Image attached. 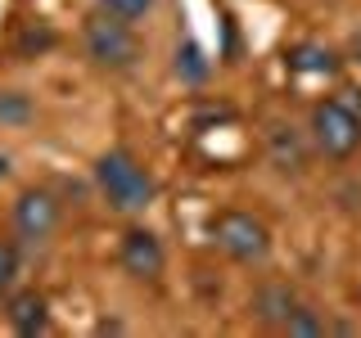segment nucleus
<instances>
[{"mask_svg": "<svg viewBox=\"0 0 361 338\" xmlns=\"http://www.w3.org/2000/svg\"><path fill=\"white\" fill-rule=\"evenodd\" d=\"M95 180L99 194L109 199L113 212H145L154 203V176L127 149H109L95 158Z\"/></svg>", "mask_w": 361, "mask_h": 338, "instance_id": "obj_1", "label": "nucleus"}, {"mask_svg": "<svg viewBox=\"0 0 361 338\" xmlns=\"http://www.w3.org/2000/svg\"><path fill=\"white\" fill-rule=\"evenodd\" d=\"M212 244L221 248L231 262L240 266H257L271 257V230L262 217H253V212H240V208H226L212 217Z\"/></svg>", "mask_w": 361, "mask_h": 338, "instance_id": "obj_2", "label": "nucleus"}, {"mask_svg": "<svg viewBox=\"0 0 361 338\" xmlns=\"http://www.w3.org/2000/svg\"><path fill=\"white\" fill-rule=\"evenodd\" d=\"M312 144L325 158H353L361 144V118H353L338 99H321L312 108Z\"/></svg>", "mask_w": 361, "mask_h": 338, "instance_id": "obj_3", "label": "nucleus"}, {"mask_svg": "<svg viewBox=\"0 0 361 338\" xmlns=\"http://www.w3.org/2000/svg\"><path fill=\"white\" fill-rule=\"evenodd\" d=\"M86 54L99 68H131L140 59V41H135V32L127 27V18L104 14L86 27Z\"/></svg>", "mask_w": 361, "mask_h": 338, "instance_id": "obj_4", "label": "nucleus"}, {"mask_svg": "<svg viewBox=\"0 0 361 338\" xmlns=\"http://www.w3.org/2000/svg\"><path fill=\"white\" fill-rule=\"evenodd\" d=\"M59 230V199L50 189H23L14 199V234L23 244H45Z\"/></svg>", "mask_w": 361, "mask_h": 338, "instance_id": "obj_5", "label": "nucleus"}, {"mask_svg": "<svg viewBox=\"0 0 361 338\" xmlns=\"http://www.w3.org/2000/svg\"><path fill=\"white\" fill-rule=\"evenodd\" d=\"M118 262H122V270H127V275H135V280H158V275H163V266H167V253H163V244H158L154 230L131 225V230L122 234Z\"/></svg>", "mask_w": 361, "mask_h": 338, "instance_id": "obj_6", "label": "nucleus"}, {"mask_svg": "<svg viewBox=\"0 0 361 338\" xmlns=\"http://www.w3.org/2000/svg\"><path fill=\"white\" fill-rule=\"evenodd\" d=\"M5 315H9V325H14V334L23 338H37L50 330V302H45V293L37 289H18L14 298L5 302Z\"/></svg>", "mask_w": 361, "mask_h": 338, "instance_id": "obj_7", "label": "nucleus"}, {"mask_svg": "<svg viewBox=\"0 0 361 338\" xmlns=\"http://www.w3.org/2000/svg\"><path fill=\"white\" fill-rule=\"evenodd\" d=\"M293 307H298V298H293L289 284H262L253 298V315L262 325H280V330H285V320L293 315Z\"/></svg>", "mask_w": 361, "mask_h": 338, "instance_id": "obj_8", "label": "nucleus"}, {"mask_svg": "<svg viewBox=\"0 0 361 338\" xmlns=\"http://www.w3.org/2000/svg\"><path fill=\"white\" fill-rule=\"evenodd\" d=\"M289 68H293V73L334 77V73H338V54L325 50V45H316V41H307V45H293V50H289Z\"/></svg>", "mask_w": 361, "mask_h": 338, "instance_id": "obj_9", "label": "nucleus"}, {"mask_svg": "<svg viewBox=\"0 0 361 338\" xmlns=\"http://www.w3.org/2000/svg\"><path fill=\"white\" fill-rule=\"evenodd\" d=\"M176 73L185 77V82H203V77H208V59H203V50L195 41H185L176 50Z\"/></svg>", "mask_w": 361, "mask_h": 338, "instance_id": "obj_10", "label": "nucleus"}, {"mask_svg": "<svg viewBox=\"0 0 361 338\" xmlns=\"http://www.w3.org/2000/svg\"><path fill=\"white\" fill-rule=\"evenodd\" d=\"M285 334H298V338H316V334H325V320L316 315L312 307H293V315L285 320Z\"/></svg>", "mask_w": 361, "mask_h": 338, "instance_id": "obj_11", "label": "nucleus"}, {"mask_svg": "<svg viewBox=\"0 0 361 338\" xmlns=\"http://www.w3.org/2000/svg\"><path fill=\"white\" fill-rule=\"evenodd\" d=\"M32 118V99L18 95V90H5L0 95V122H27Z\"/></svg>", "mask_w": 361, "mask_h": 338, "instance_id": "obj_12", "label": "nucleus"}, {"mask_svg": "<svg viewBox=\"0 0 361 338\" xmlns=\"http://www.w3.org/2000/svg\"><path fill=\"white\" fill-rule=\"evenodd\" d=\"M99 5H104V14H118V18L135 23V18H145L154 9V0H99Z\"/></svg>", "mask_w": 361, "mask_h": 338, "instance_id": "obj_13", "label": "nucleus"}, {"mask_svg": "<svg viewBox=\"0 0 361 338\" xmlns=\"http://www.w3.org/2000/svg\"><path fill=\"white\" fill-rule=\"evenodd\" d=\"M18 280V248L9 239H0V293H9Z\"/></svg>", "mask_w": 361, "mask_h": 338, "instance_id": "obj_14", "label": "nucleus"}, {"mask_svg": "<svg viewBox=\"0 0 361 338\" xmlns=\"http://www.w3.org/2000/svg\"><path fill=\"white\" fill-rule=\"evenodd\" d=\"M334 99H338V104H343L348 113H353V118H361V86H343Z\"/></svg>", "mask_w": 361, "mask_h": 338, "instance_id": "obj_15", "label": "nucleus"}, {"mask_svg": "<svg viewBox=\"0 0 361 338\" xmlns=\"http://www.w3.org/2000/svg\"><path fill=\"white\" fill-rule=\"evenodd\" d=\"M5 172H9V158H5V154H0V176H5Z\"/></svg>", "mask_w": 361, "mask_h": 338, "instance_id": "obj_16", "label": "nucleus"}]
</instances>
